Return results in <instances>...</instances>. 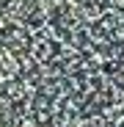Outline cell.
<instances>
[{"mask_svg": "<svg viewBox=\"0 0 124 127\" xmlns=\"http://www.w3.org/2000/svg\"><path fill=\"white\" fill-rule=\"evenodd\" d=\"M121 8H124V0H121Z\"/></svg>", "mask_w": 124, "mask_h": 127, "instance_id": "1", "label": "cell"}]
</instances>
